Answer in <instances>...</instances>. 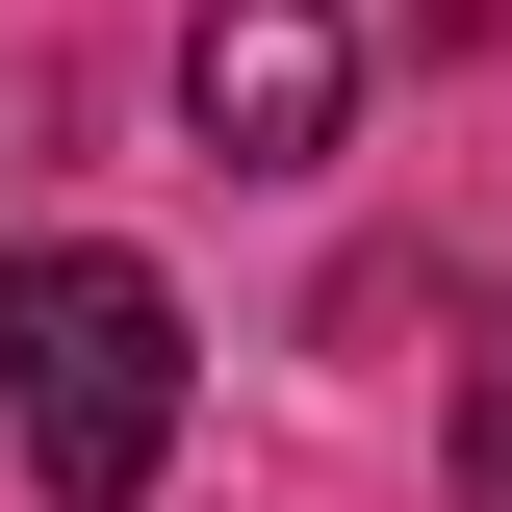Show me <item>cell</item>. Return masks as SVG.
Returning a JSON list of instances; mask_svg holds the SVG:
<instances>
[{
  "instance_id": "1",
  "label": "cell",
  "mask_w": 512,
  "mask_h": 512,
  "mask_svg": "<svg viewBox=\"0 0 512 512\" xmlns=\"http://www.w3.org/2000/svg\"><path fill=\"white\" fill-rule=\"evenodd\" d=\"M154 461H180V282L154 256H52L26 282V487L128 512Z\"/></svg>"
},
{
  "instance_id": "2",
  "label": "cell",
  "mask_w": 512,
  "mask_h": 512,
  "mask_svg": "<svg viewBox=\"0 0 512 512\" xmlns=\"http://www.w3.org/2000/svg\"><path fill=\"white\" fill-rule=\"evenodd\" d=\"M180 103H205L231 180H308L333 103H359V26H333V0H205V26H180Z\"/></svg>"
},
{
  "instance_id": "3",
  "label": "cell",
  "mask_w": 512,
  "mask_h": 512,
  "mask_svg": "<svg viewBox=\"0 0 512 512\" xmlns=\"http://www.w3.org/2000/svg\"><path fill=\"white\" fill-rule=\"evenodd\" d=\"M461 512H512V359L461 384Z\"/></svg>"
},
{
  "instance_id": "4",
  "label": "cell",
  "mask_w": 512,
  "mask_h": 512,
  "mask_svg": "<svg viewBox=\"0 0 512 512\" xmlns=\"http://www.w3.org/2000/svg\"><path fill=\"white\" fill-rule=\"evenodd\" d=\"M0 333H26V256H0Z\"/></svg>"
}]
</instances>
